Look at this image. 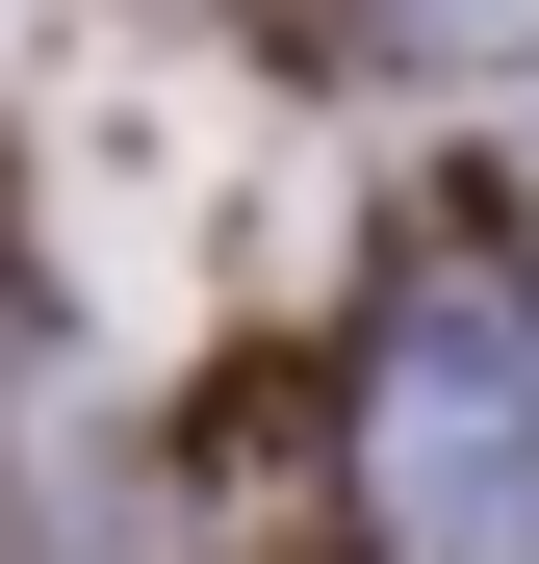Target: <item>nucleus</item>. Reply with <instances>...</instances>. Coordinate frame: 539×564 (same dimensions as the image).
<instances>
[{
	"instance_id": "nucleus-1",
	"label": "nucleus",
	"mask_w": 539,
	"mask_h": 564,
	"mask_svg": "<svg viewBox=\"0 0 539 564\" xmlns=\"http://www.w3.org/2000/svg\"><path fill=\"white\" fill-rule=\"evenodd\" d=\"M359 462H386L411 564H539V334L514 308H411L386 386H359Z\"/></svg>"
},
{
	"instance_id": "nucleus-2",
	"label": "nucleus",
	"mask_w": 539,
	"mask_h": 564,
	"mask_svg": "<svg viewBox=\"0 0 539 564\" xmlns=\"http://www.w3.org/2000/svg\"><path fill=\"white\" fill-rule=\"evenodd\" d=\"M411 26H436V52H514V26H539V0H411Z\"/></svg>"
}]
</instances>
